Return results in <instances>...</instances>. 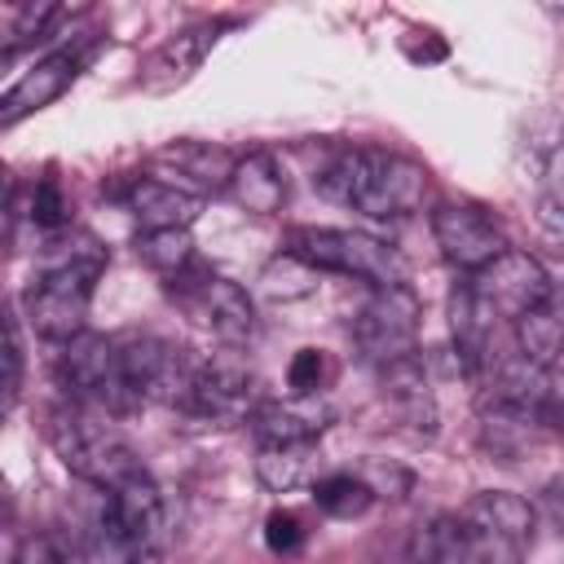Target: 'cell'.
Wrapping results in <instances>:
<instances>
[{"label": "cell", "mask_w": 564, "mask_h": 564, "mask_svg": "<svg viewBox=\"0 0 564 564\" xmlns=\"http://www.w3.org/2000/svg\"><path fill=\"white\" fill-rule=\"evenodd\" d=\"M317 189L361 216L397 220L410 216L427 194V167L388 150H348L322 176Z\"/></svg>", "instance_id": "cell-1"}, {"label": "cell", "mask_w": 564, "mask_h": 564, "mask_svg": "<svg viewBox=\"0 0 564 564\" xmlns=\"http://www.w3.org/2000/svg\"><path fill=\"white\" fill-rule=\"evenodd\" d=\"M101 269H106V251L88 234L66 242L26 291V317H31L35 335L57 339V344L84 335V317H88Z\"/></svg>", "instance_id": "cell-2"}, {"label": "cell", "mask_w": 564, "mask_h": 564, "mask_svg": "<svg viewBox=\"0 0 564 564\" xmlns=\"http://www.w3.org/2000/svg\"><path fill=\"white\" fill-rule=\"evenodd\" d=\"M163 529H167V507L163 489L154 476L141 467L115 489H106V507L97 516V538L101 551L115 564H159L163 551Z\"/></svg>", "instance_id": "cell-3"}, {"label": "cell", "mask_w": 564, "mask_h": 564, "mask_svg": "<svg viewBox=\"0 0 564 564\" xmlns=\"http://www.w3.org/2000/svg\"><path fill=\"white\" fill-rule=\"evenodd\" d=\"M48 445L57 449L66 471H75L79 480H88L97 489H115L119 480L141 471L137 449L106 419H97L79 405H57L48 414Z\"/></svg>", "instance_id": "cell-4"}, {"label": "cell", "mask_w": 564, "mask_h": 564, "mask_svg": "<svg viewBox=\"0 0 564 564\" xmlns=\"http://www.w3.org/2000/svg\"><path fill=\"white\" fill-rule=\"evenodd\" d=\"M286 256H295L313 273H344V278L370 282L375 291L405 282L401 256L388 242L357 234V229H291Z\"/></svg>", "instance_id": "cell-5"}, {"label": "cell", "mask_w": 564, "mask_h": 564, "mask_svg": "<svg viewBox=\"0 0 564 564\" xmlns=\"http://www.w3.org/2000/svg\"><path fill=\"white\" fill-rule=\"evenodd\" d=\"M167 291L198 326H207L225 344H247L256 335V304L238 282L212 269H181L176 278H167Z\"/></svg>", "instance_id": "cell-6"}, {"label": "cell", "mask_w": 564, "mask_h": 564, "mask_svg": "<svg viewBox=\"0 0 564 564\" xmlns=\"http://www.w3.org/2000/svg\"><path fill=\"white\" fill-rule=\"evenodd\" d=\"M471 291V300L480 304V313L494 317H524L542 304H551V273L529 256V251H502L494 256L485 269L471 273V282H463Z\"/></svg>", "instance_id": "cell-7"}, {"label": "cell", "mask_w": 564, "mask_h": 564, "mask_svg": "<svg viewBox=\"0 0 564 564\" xmlns=\"http://www.w3.org/2000/svg\"><path fill=\"white\" fill-rule=\"evenodd\" d=\"M529 546L476 524L471 516H436L419 524L414 533V560L419 564H520Z\"/></svg>", "instance_id": "cell-8"}, {"label": "cell", "mask_w": 564, "mask_h": 564, "mask_svg": "<svg viewBox=\"0 0 564 564\" xmlns=\"http://www.w3.org/2000/svg\"><path fill=\"white\" fill-rule=\"evenodd\" d=\"M352 344L366 361L392 366L401 357L414 352V335H419V300L414 291L401 286H379L352 317Z\"/></svg>", "instance_id": "cell-9"}, {"label": "cell", "mask_w": 564, "mask_h": 564, "mask_svg": "<svg viewBox=\"0 0 564 564\" xmlns=\"http://www.w3.org/2000/svg\"><path fill=\"white\" fill-rule=\"evenodd\" d=\"M256 405H260V392H256V375L247 361H238V357L198 361V375H194V388L185 401L189 414L229 427V423H247L256 414Z\"/></svg>", "instance_id": "cell-10"}, {"label": "cell", "mask_w": 564, "mask_h": 564, "mask_svg": "<svg viewBox=\"0 0 564 564\" xmlns=\"http://www.w3.org/2000/svg\"><path fill=\"white\" fill-rule=\"evenodd\" d=\"M62 383L66 392H75L88 405H101L110 414H128V397L119 383V366H115V339L110 335H75L66 339L62 352Z\"/></svg>", "instance_id": "cell-11"}, {"label": "cell", "mask_w": 564, "mask_h": 564, "mask_svg": "<svg viewBox=\"0 0 564 564\" xmlns=\"http://www.w3.org/2000/svg\"><path fill=\"white\" fill-rule=\"evenodd\" d=\"M432 234H436V247L445 251L449 264L476 273L485 269L494 256L507 251V238L498 229V220L471 203H445L432 212Z\"/></svg>", "instance_id": "cell-12"}, {"label": "cell", "mask_w": 564, "mask_h": 564, "mask_svg": "<svg viewBox=\"0 0 564 564\" xmlns=\"http://www.w3.org/2000/svg\"><path fill=\"white\" fill-rule=\"evenodd\" d=\"M75 75H79V53H70V48L40 57V62L0 97V128H13V123H22L26 115L53 106V101L70 88Z\"/></svg>", "instance_id": "cell-13"}, {"label": "cell", "mask_w": 564, "mask_h": 564, "mask_svg": "<svg viewBox=\"0 0 564 564\" xmlns=\"http://www.w3.org/2000/svg\"><path fill=\"white\" fill-rule=\"evenodd\" d=\"M330 405L317 397H286V401H260L247 419L260 436V445H317V436L330 427Z\"/></svg>", "instance_id": "cell-14"}, {"label": "cell", "mask_w": 564, "mask_h": 564, "mask_svg": "<svg viewBox=\"0 0 564 564\" xmlns=\"http://www.w3.org/2000/svg\"><path fill=\"white\" fill-rule=\"evenodd\" d=\"M225 26H229V22H198V26L181 31V35H172L167 44H159L154 57H150L145 70H141V84L154 88V93H163V88H172V84H185V79L203 66V57L212 53V44L220 40Z\"/></svg>", "instance_id": "cell-15"}, {"label": "cell", "mask_w": 564, "mask_h": 564, "mask_svg": "<svg viewBox=\"0 0 564 564\" xmlns=\"http://www.w3.org/2000/svg\"><path fill=\"white\" fill-rule=\"evenodd\" d=\"M198 207H203L198 194L176 189L163 176H141L128 189V212L141 225V234H154V229H189L194 216H198Z\"/></svg>", "instance_id": "cell-16"}, {"label": "cell", "mask_w": 564, "mask_h": 564, "mask_svg": "<svg viewBox=\"0 0 564 564\" xmlns=\"http://www.w3.org/2000/svg\"><path fill=\"white\" fill-rule=\"evenodd\" d=\"M225 189H229L234 203H238L242 212H251V216H273V212H282V203H286V176H282L278 159L264 154V150L242 154V159L234 163Z\"/></svg>", "instance_id": "cell-17"}, {"label": "cell", "mask_w": 564, "mask_h": 564, "mask_svg": "<svg viewBox=\"0 0 564 564\" xmlns=\"http://www.w3.org/2000/svg\"><path fill=\"white\" fill-rule=\"evenodd\" d=\"M159 163H167L176 172V176H167V185H176V189L194 185V194H198V189H225L238 159L212 141H176L159 154Z\"/></svg>", "instance_id": "cell-18"}, {"label": "cell", "mask_w": 564, "mask_h": 564, "mask_svg": "<svg viewBox=\"0 0 564 564\" xmlns=\"http://www.w3.org/2000/svg\"><path fill=\"white\" fill-rule=\"evenodd\" d=\"M383 397L392 401V410L414 432H436V401H432L427 379H423V370H419L414 357H401V361L383 366Z\"/></svg>", "instance_id": "cell-19"}, {"label": "cell", "mask_w": 564, "mask_h": 564, "mask_svg": "<svg viewBox=\"0 0 564 564\" xmlns=\"http://www.w3.org/2000/svg\"><path fill=\"white\" fill-rule=\"evenodd\" d=\"M463 516H471L476 524H485V529H494V533H502V538H511V542H520V546L533 542V524H538L533 507H529L520 494H507V489H485V494H476V498L463 507Z\"/></svg>", "instance_id": "cell-20"}, {"label": "cell", "mask_w": 564, "mask_h": 564, "mask_svg": "<svg viewBox=\"0 0 564 564\" xmlns=\"http://www.w3.org/2000/svg\"><path fill=\"white\" fill-rule=\"evenodd\" d=\"M256 476H260V485L273 489V494H291V489H300V485H313V480H317L313 445H260Z\"/></svg>", "instance_id": "cell-21"}, {"label": "cell", "mask_w": 564, "mask_h": 564, "mask_svg": "<svg viewBox=\"0 0 564 564\" xmlns=\"http://www.w3.org/2000/svg\"><path fill=\"white\" fill-rule=\"evenodd\" d=\"M516 344H520V361L533 366V370H555V357H560V344H564V330H560V317L551 304L516 317Z\"/></svg>", "instance_id": "cell-22"}, {"label": "cell", "mask_w": 564, "mask_h": 564, "mask_svg": "<svg viewBox=\"0 0 564 564\" xmlns=\"http://www.w3.org/2000/svg\"><path fill=\"white\" fill-rule=\"evenodd\" d=\"M313 502L335 516V520H352V516H366L375 494L366 489V480L357 471H330V476H317L313 480Z\"/></svg>", "instance_id": "cell-23"}, {"label": "cell", "mask_w": 564, "mask_h": 564, "mask_svg": "<svg viewBox=\"0 0 564 564\" xmlns=\"http://www.w3.org/2000/svg\"><path fill=\"white\" fill-rule=\"evenodd\" d=\"M137 256H141L150 269L176 278V273L189 269V260H194V238H189V229H154V234H141V238H137Z\"/></svg>", "instance_id": "cell-24"}, {"label": "cell", "mask_w": 564, "mask_h": 564, "mask_svg": "<svg viewBox=\"0 0 564 564\" xmlns=\"http://www.w3.org/2000/svg\"><path fill=\"white\" fill-rule=\"evenodd\" d=\"M313 269L308 264H300L295 256H282V260H273L269 269H264V291L273 295V300H295V295H308L313 291Z\"/></svg>", "instance_id": "cell-25"}, {"label": "cell", "mask_w": 564, "mask_h": 564, "mask_svg": "<svg viewBox=\"0 0 564 564\" xmlns=\"http://www.w3.org/2000/svg\"><path fill=\"white\" fill-rule=\"evenodd\" d=\"M18 392H22V348L13 326L0 317V419L18 405Z\"/></svg>", "instance_id": "cell-26"}, {"label": "cell", "mask_w": 564, "mask_h": 564, "mask_svg": "<svg viewBox=\"0 0 564 564\" xmlns=\"http://www.w3.org/2000/svg\"><path fill=\"white\" fill-rule=\"evenodd\" d=\"M13 564H79V551L66 533H35L18 546Z\"/></svg>", "instance_id": "cell-27"}, {"label": "cell", "mask_w": 564, "mask_h": 564, "mask_svg": "<svg viewBox=\"0 0 564 564\" xmlns=\"http://www.w3.org/2000/svg\"><path fill=\"white\" fill-rule=\"evenodd\" d=\"M357 476L366 480V489H370L375 498H405L410 485H414V476H410L405 467L383 463V458H366V463L357 467Z\"/></svg>", "instance_id": "cell-28"}, {"label": "cell", "mask_w": 564, "mask_h": 564, "mask_svg": "<svg viewBox=\"0 0 564 564\" xmlns=\"http://www.w3.org/2000/svg\"><path fill=\"white\" fill-rule=\"evenodd\" d=\"M322 379H326V357H322L317 348H300V352L291 357V366H286V388H291V397H317Z\"/></svg>", "instance_id": "cell-29"}, {"label": "cell", "mask_w": 564, "mask_h": 564, "mask_svg": "<svg viewBox=\"0 0 564 564\" xmlns=\"http://www.w3.org/2000/svg\"><path fill=\"white\" fill-rule=\"evenodd\" d=\"M31 216H35V225H44V229H62V225L70 220V203H66V194H62L57 176H44V181L35 185Z\"/></svg>", "instance_id": "cell-30"}, {"label": "cell", "mask_w": 564, "mask_h": 564, "mask_svg": "<svg viewBox=\"0 0 564 564\" xmlns=\"http://www.w3.org/2000/svg\"><path fill=\"white\" fill-rule=\"evenodd\" d=\"M264 546H269L273 555H295V551L304 546V524H300V516H295V511H273V516L264 520Z\"/></svg>", "instance_id": "cell-31"}, {"label": "cell", "mask_w": 564, "mask_h": 564, "mask_svg": "<svg viewBox=\"0 0 564 564\" xmlns=\"http://www.w3.org/2000/svg\"><path fill=\"white\" fill-rule=\"evenodd\" d=\"M53 13H57L53 4H40V9H35V4H26V9H22V22H18V35H22V40L44 35V26H48V18H53Z\"/></svg>", "instance_id": "cell-32"}, {"label": "cell", "mask_w": 564, "mask_h": 564, "mask_svg": "<svg viewBox=\"0 0 564 564\" xmlns=\"http://www.w3.org/2000/svg\"><path fill=\"white\" fill-rule=\"evenodd\" d=\"M13 520V494H9V480L0 476V529Z\"/></svg>", "instance_id": "cell-33"}, {"label": "cell", "mask_w": 564, "mask_h": 564, "mask_svg": "<svg viewBox=\"0 0 564 564\" xmlns=\"http://www.w3.org/2000/svg\"><path fill=\"white\" fill-rule=\"evenodd\" d=\"M9 234V198H4V189H0V238Z\"/></svg>", "instance_id": "cell-34"}, {"label": "cell", "mask_w": 564, "mask_h": 564, "mask_svg": "<svg viewBox=\"0 0 564 564\" xmlns=\"http://www.w3.org/2000/svg\"><path fill=\"white\" fill-rule=\"evenodd\" d=\"M4 66H9V48H0V70H4Z\"/></svg>", "instance_id": "cell-35"}, {"label": "cell", "mask_w": 564, "mask_h": 564, "mask_svg": "<svg viewBox=\"0 0 564 564\" xmlns=\"http://www.w3.org/2000/svg\"><path fill=\"white\" fill-rule=\"evenodd\" d=\"M0 564H13V560H9V555H4V551H0Z\"/></svg>", "instance_id": "cell-36"}, {"label": "cell", "mask_w": 564, "mask_h": 564, "mask_svg": "<svg viewBox=\"0 0 564 564\" xmlns=\"http://www.w3.org/2000/svg\"><path fill=\"white\" fill-rule=\"evenodd\" d=\"M0 176H4V163H0Z\"/></svg>", "instance_id": "cell-37"}]
</instances>
